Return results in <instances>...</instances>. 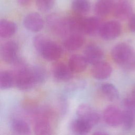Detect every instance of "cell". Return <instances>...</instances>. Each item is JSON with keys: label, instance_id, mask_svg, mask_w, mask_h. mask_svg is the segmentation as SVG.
Listing matches in <instances>:
<instances>
[{"label": "cell", "instance_id": "cb8c5ba5", "mask_svg": "<svg viewBox=\"0 0 135 135\" xmlns=\"http://www.w3.org/2000/svg\"><path fill=\"white\" fill-rule=\"evenodd\" d=\"M15 78L13 72L3 71L0 72V90H4L11 88L14 84Z\"/></svg>", "mask_w": 135, "mask_h": 135}, {"label": "cell", "instance_id": "f1b7e54d", "mask_svg": "<svg viewBox=\"0 0 135 135\" xmlns=\"http://www.w3.org/2000/svg\"><path fill=\"white\" fill-rule=\"evenodd\" d=\"M94 134H107L108 133L105 132H102V131H97L96 132H94Z\"/></svg>", "mask_w": 135, "mask_h": 135}, {"label": "cell", "instance_id": "4316f807", "mask_svg": "<svg viewBox=\"0 0 135 135\" xmlns=\"http://www.w3.org/2000/svg\"><path fill=\"white\" fill-rule=\"evenodd\" d=\"M129 19V28L131 32L135 33V14H132Z\"/></svg>", "mask_w": 135, "mask_h": 135}, {"label": "cell", "instance_id": "30bf717a", "mask_svg": "<svg viewBox=\"0 0 135 135\" xmlns=\"http://www.w3.org/2000/svg\"><path fill=\"white\" fill-rule=\"evenodd\" d=\"M103 115L105 123L111 127H116L122 123V111L116 107H107L104 109Z\"/></svg>", "mask_w": 135, "mask_h": 135}, {"label": "cell", "instance_id": "7a4b0ae2", "mask_svg": "<svg viewBox=\"0 0 135 135\" xmlns=\"http://www.w3.org/2000/svg\"><path fill=\"white\" fill-rule=\"evenodd\" d=\"M33 43L37 51L47 61H55L62 55V50L60 45L45 36H36L34 38Z\"/></svg>", "mask_w": 135, "mask_h": 135}, {"label": "cell", "instance_id": "ba28073f", "mask_svg": "<svg viewBox=\"0 0 135 135\" xmlns=\"http://www.w3.org/2000/svg\"><path fill=\"white\" fill-rule=\"evenodd\" d=\"M18 46L17 43L13 41L4 43L0 49V55L6 63L13 64L17 59Z\"/></svg>", "mask_w": 135, "mask_h": 135}, {"label": "cell", "instance_id": "ffe728a7", "mask_svg": "<svg viewBox=\"0 0 135 135\" xmlns=\"http://www.w3.org/2000/svg\"><path fill=\"white\" fill-rule=\"evenodd\" d=\"M34 132L38 135L52 133V128L47 116H43L36 121L34 125Z\"/></svg>", "mask_w": 135, "mask_h": 135}, {"label": "cell", "instance_id": "5bb4252c", "mask_svg": "<svg viewBox=\"0 0 135 135\" xmlns=\"http://www.w3.org/2000/svg\"><path fill=\"white\" fill-rule=\"evenodd\" d=\"M113 11L114 15L117 18L121 21H124L129 19L132 15L133 8L129 2L121 1L114 4Z\"/></svg>", "mask_w": 135, "mask_h": 135}, {"label": "cell", "instance_id": "6da1fadb", "mask_svg": "<svg viewBox=\"0 0 135 135\" xmlns=\"http://www.w3.org/2000/svg\"><path fill=\"white\" fill-rule=\"evenodd\" d=\"M14 84L21 90H29L46 80L47 72L42 66L30 68L24 61H20L14 65Z\"/></svg>", "mask_w": 135, "mask_h": 135}, {"label": "cell", "instance_id": "83f0119b", "mask_svg": "<svg viewBox=\"0 0 135 135\" xmlns=\"http://www.w3.org/2000/svg\"><path fill=\"white\" fill-rule=\"evenodd\" d=\"M32 0H17L18 3L23 6L28 5L31 2Z\"/></svg>", "mask_w": 135, "mask_h": 135}, {"label": "cell", "instance_id": "8992f818", "mask_svg": "<svg viewBox=\"0 0 135 135\" xmlns=\"http://www.w3.org/2000/svg\"><path fill=\"white\" fill-rule=\"evenodd\" d=\"M78 117L88 122L92 127L97 124L100 119L99 114L90 105L83 103L76 110Z\"/></svg>", "mask_w": 135, "mask_h": 135}, {"label": "cell", "instance_id": "603a6c76", "mask_svg": "<svg viewBox=\"0 0 135 135\" xmlns=\"http://www.w3.org/2000/svg\"><path fill=\"white\" fill-rule=\"evenodd\" d=\"M100 90L103 95L111 101H115L119 99V91L117 87L112 83H104L102 84Z\"/></svg>", "mask_w": 135, "mask_h": 135}, {"label": "cell", "instance_id": "9a60e30c", "mask_svg": "<svg viewBox=\"0 0 135 135\" xmlns=\"http://www.w3.org/2000/svg\"><path fill=\"white\" fill-rule=\"evenodd\" d=\"M112 69L110 64L104 61H100L93 65L92 74L97 80H104L111 74Z\"/></svg>", "mask_w": 135, "mask_h": 135}, {"label": "cell", "instance_id": "d4e9b609", "mask_svg": "<svg viewBox=\"0 0 135 135\" xmlns=\"http://www.w3.org/2000/svg\"><path fill=\"white\" fill-rule=\"evenodd\" d=\"M71 7L75 13L83 15L90 11L91 5L89 0H72Z\"/></svg>", "mask_w": 135, "mask_h": 135}, {"label": "cell", "instance_id": "9c48e42d", "mask_svg": "<svg viewBox=\"0 0 135 135\" xmlns=\"http://www.w3.org/2000/svg\"><path fill=\"white\" fill-rule=\"evenodd\" d=\"M102 24L98 17H82L81 23V33L90 36L95 35L99 34Z\"/></svg>", "mask_w": 135, "mask_h": 135}, {"label": "cell", "instance_id": "7c38bea8", "mask_svg": "<svg viewBox=\"0 0 135 135\" xmlns=\"http://www.w3.org/2000/svg\"><path fill=\"white\" fill-rule=\"evenodd\" d=\"M24 26L29 31L38 32L43 28L44 22L42 16L37 13L27 14L23 21Z\"/></svg>", "mask_w": 135, "mask_h": 135}, {"label": "cell", "instance_id": "2e32d148", "mask_svg": "<svg viewBox=\"0 0 135 135\" xmlns=\"http://www.w3.org/2000/svg\"><path fill=\"white\" fill-rule=\"evenodd\" d=\"M84 41L82 34L74 33L67 36L63 42V46L67 50L74 51L79 49L83 45Z\"/></svg>", "mask_w": 135, "mask_h": 135}, {"label": "cell", "instance_id": "484cf974", "mask_svg": "<svg viewBox=\"0 0 135 135\" xmlns=\"http://www.w3.org/2000/svg\"><path fill=\"white\" fill-rule=\"evenodd\" d=\"M55 0H36V5L38 9L42 12H47L53 7Z\"/></svg>", "mask_w": 135, "mask_h": 135}, {"label": "cell", "instance_id": "8fae6325", "mask_svg": "<svg viewBox=\"0 0 135 135\" xmlns=\"http://www.w3.org/2000/svg\"><path fill=\"white\" fill-rule=\"evenodd\" d=\"M52 74L55 80L58 82H66L72 79L73 72L68 64L63 62H57L52 68Z\"/></svg>", "mask_w": 135, "mask_h": 135}, {"label": "cell", "instance_id": "e0dca14e", "mask_svg": "<svg viewBox=\"0 0 135 135\" xmlns=\"http://www.w3.org/2000/svg\"><path fill=\"white\" fill-rule=\"evenodd\" d=\"M88 64L83 56L74 54L70 57L68 65L73 73H80L85 70Z\"/></svg>", "mask_w": 135, "mask_h": 135}, {"label": "cell", "instance_id": "52a82bcc", "mask_svg": "<svg viewBox=\"0 0 135 135\" xmlns=\"http://www.w3.org/2000/svg\"><path fill=\"white\" fill-rule=\"evenodd\" d=\"M124 110L122 111V124L126 130L131 129L135 121V101L125 98L123 101Z\"/></svg>", "mask_w": 135, "mask_h": 135}, {"label": "cell", "instance_id": "7402d4cb", "mask_svg": "<svg viewBox=\"0 0 135 135\" xmlns=\"http://www.w3.org/2000/svg\"><path fill=\"white\" fill-rule=\"evenodd\" d=\"M10 126L12 131L15 133L25 135L30 133L29 125L23 120L14 119L11 121Z\"/></svg>", "mask_w": 135, "mask_h": 135}, {"label": "cell", "instance_id": "4fadbf2b", "mask_svg": "<svg viewBox=\"0 0 135 135\" xmlns=\"http://www.w3.org/2000/svg\"><path fill=\"white\" fill-rule=\"evenodd\" d=\"M103 55V52L99 46L89 44L85 48L83 56L88 63L93 65L101 61Z\"/></svg>", "mask_w": 135, "mask_h": 135}, {"label": "cell", "instance_id": "277c9868", "mask_svg": "<svg viewBox=\"0 0 135 135\" xmlns=\"http://www.w3.org/2000/svg\"><path fill=\"white\" fill-rule=\"evenodd\" d=\"M47 24L50 30L61 36H67L71 33L68 18H61L56 15H51L47 18Z\"/></svg>", "mask_w": 135, "mask_h": 135}, {"label": "cell", "instance_id": "d6986e66", "mask_svg": "<svg viewBox=\"0 0 135 135\" xmlns=\"http://www.w3.org/2000/svg\"><path fill=\"white\" fill-rule=\"evenodd\" d=\"M92 127L85 121L78 118L71 123L72 131L76 134L84 135L89 133Z\"/></svg>", "mask_w": 135, "mask_h": 135}, {"label": "cell", "instance_id": "ac0fdd59", "mask_svg": "<svg viewBox=\"0 0 135 135\" xmlns=\"http://www.w3.org/2000/svg\"><path fill=\"white\" fill-rule=\"evenodd\" d=\"M114 5L113 0H98L94 6V12L100 16H105L113 10Z\"/></svg>", "mask_w": 135, "mask_h": 135}, {"label": "cell", "instance_id": "44dd1931", "mask_svg": "<svg viewBox=\"0 0 135 135\" xmlns=\"http://www.w3.org/2000/svg\"><path fill=\"white\" fill-rule=\"evenodd\" d=\"M17 30L16 24L7 20H0V37L9 38L13 36Z\"/></svg>", "mask_w": 135, "mask_h": 135}, {"label": "cell", "instance_id": "5b68a950", "mask_svg": "<svg viewBox=\"0 0 135 135\" xmlns=\"http://www.w3.org/2000/svg\"><path fill=\"white\" fill-rule=\"evenodd\" d=\"M122 26L120 23L115 20L109 21L102 24L99 32L101 37L107 41L117 38L121 33Z\"/></svg>", "mask_w": 135, "mask_h": 135}, {"label": "cell", "instance_id": "3957f363", "mask_svg": "<svg viewBox=\"0 0 135 135\" xmlns=\"http://www.w3.org/2000/svg\"><path fill=\"white\" fill-rule=\"evenodd\" d=\"M111 57L118 65L125 68H135V52L129 44L120 43L111 50Z\"/></svg>", "mask_w": 135, "mask_h": 135}]
</instances>
